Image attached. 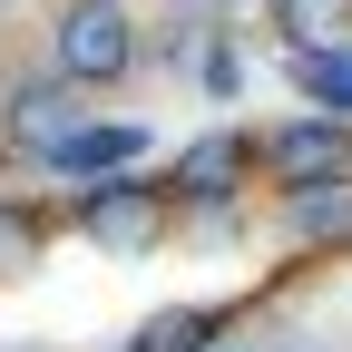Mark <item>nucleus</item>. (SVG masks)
I'll return each mask as SVG.
<instances>
[{"mask_svg":"<svg viewBox=\"0 0 352 352\" xmlns=\"http://www.w3.org/2000/svg\"><path fill=\"white\" fill-rule=\"evenodd\" d=\"M166 196H176V186H157V176H138V166H118V176H88L69 215H78V235L98 245V254H157L166 226H176Z\"/></svg>","mask_w":352,"mask_h":352,"instance_id":"f257e3e1","label":"nucleus"},{"mask_svg":"<svg viewBox=\"0 0 352 352\" xmlns=\"http://www.w3.org/2000/svg\"><path fill=\"white\" fill-rule=\"evenodd\" d=\"M50 59H59L78 88H118V78H138L147 39H138V20H127L118 0H69L59 30H50Z\"/></svg>","mask_w":352,"mask_h":352,"instance_id":"f03ea898","label":"nucleus"},{"mask_svg":"<svg viewBox=\"0 0 352 352\" xmlns=\"http://www.w3.org/2000/svg\"><path fill=\"white\" fill-rule=\"evenodd\" d=\"M254 157H264V176H274L284 196L294 186H333V176H352V118L342 108H303L284 127H264Z\"/></svg>","mask_w":352,"mask_h":352,"instance_id":"7ed1b4c3","label":"nucleus"},{"mask_svg":"<svg viewBox=\"0 0 352 352\" xmlns=\"http://www.w3.org/2000/svg\"><path fill=\"white\" fill-rule=\"evenodd\" d=\"M78 98H88V88H78L59 59L39 69V78H10V98H0V127H10V147H20V157H39L59 127H78V118H88Z\"/></svg>","mask_w":352,"mask_h":352,"instance_id":"20e7f679","label":"nucleus"},{"mask_svg":"<svg viewBox=\"0 0 352 352\" xmlns=\"http://www.w3.org/2000/svg\"><path fill=\"white\" fill-rule=\"evenodd\" d=\"M138 157H147V127H127V118H98V108H88L78 127H59V138L39 147V166H50V176H78V186H88V176H118V166H138Z\"/></svg>","mask_w":352,"mask_h":352,"instance_id":"39448f33","label":"nucleus"},{"mask_svg":"<svg viewBox=\"0 0 352 352\" xmlns=\"http://www.w3.org/2000/svg\"><path fill=\"white\" fill-rule=\"evenodd\" d=\"M254 166H264V157H254V138L215 127V138H186V147H176V176H166V186H176V196H196V206H226Z\"/></svg>","mask_w":352,"mask_h":352,"instance_id":"423d86ee","label":"nucleus"},{"mask_svg":"<svg viewBox=\"0 0 352 352\" xmlns=\"http://www.w3.org/2000/svg\"><path fill=\"white\" fill-rule=\"evenodd\" d=\"M226 342V303H166L127 333V352H215Z\"/></svg>","mask_w":352,"mask_h":352,"instance_id":"0eeeda50","label":"nucleus"},{"mask_svg":"<svg viewBox=\"0 0 352 352\" xmlns=\"http://www.w3.org/2000/svg\"><path fill=\"white\" fill-rule=\"evenodd\" d=\"M294 88L314 108H342L352 118V39H323V50H294Z\"/></svg>","mask_w":352,"mask_h":352,"instance_id":"6e6552de","label":"nucleus"},{"mask_svg":"<svg viewBox=\"0 0 352 352\" xmlns=\"http://www.w3.org/2000/svg\"><path fill=\"white\" fill-rule=\"evenodd\" d=\"M39 254H50V215L0 196V284H30V274H39Z\"/></svg>","mask_w":352,"mask_h":352,"instance_id":"1a4fd4ad","label":"nucleus"},{"mask_svg":"<svg viewBox=\"0 0 352 352\" xmlns=\"http://www.w3.org/2000/svg\"><path fill=\"white\" fill-rule=\"evenodd\" d=\"M284 226L314 235V245H323V235H352V176H333V186H294V196H284Z\"/></svg>","mask_w":352,"mask_h":352,"instance_id":"9d476101","label":"nucleus"},{"mask_svg":"<svg viewBox=\"0 0 352 352\" xmlns=\"http://www.w3.org/2000/svg\"><path fill=\"white\" fill-rule=\"evenodd\" d=\"M274 10V30L294 39V50H323V39H352V0H264Z\"/></svg>","mask_w":352,"mask_h":352,"instance_id":"9b49d317","label":"nucleus"},{"mask_svg":"<svg viewBox=\"0 0 352 352\" xmlns=\"http://www.w3.org/2000/svg\"><path fill=\"white\" fill-rule=\"evenodd\" d=\"M206 88H215V98H235V88H245V69H235V50H206Z\"/></svg>","mask_w":352,"mask_h":352,"instance_id":"f8f14e48","label":"nucleus"},{"mask_svg":"<svg viewBox=\"0 0 352 352\" xmlns=\"http://www.w3.org/2000/svg\"><path fill=\"white\" fill-rule=\"evenodd\" d=\"M176 10H196V0H176Z\"/></svg>","mask_w":352,"mask_h":352,"instance_id":"ddd939ff","label":"nucleus"},{"mask_svg":"<svg viewBox=\"0 0 352 352\" xmlns=\"http://www.w3.org/2000/svg\"><path fill=\"white\" fill-rule=\"evenodd\" d=\"M294 352H303V342H294Z\"/></svg>","mask_w":352,"mask_h":352,"instance_id":"4468645a","label":"nucleus"}]
</instances>
